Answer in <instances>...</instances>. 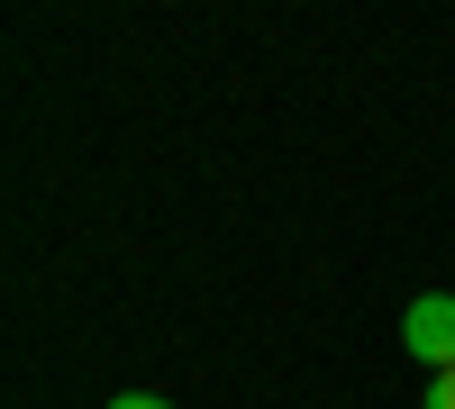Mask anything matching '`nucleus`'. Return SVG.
I'll use <instances>...</instances> for the list:
<instances>
[{"instance_id":"f03ea898","label":"nucleus","mask_w":455,"mask_h":409,"mask_svg":"<svg viewBox=\"0 0 455 409\" xmlns=\"http://www.w3.org/2000/svg\"><path fill=\"white\" fill-rule=\"evenodd\" d=\"M419 409H455V364H446V374H428V391H419Z\"/></svg>"},{"instance_id":"f257e3e1","label":"nucleus","mask_w":455,"mask_h":409,"mask_svg":"<svg viewBox=\"0 0 455 409\" xmlns=\"http://www.w3.org/2000/svg\"><path fill=\"white\" fill-rule=\"evenodd\" d=\"M401 346L428 364V374H446L455 364V291H419V301L401 310Z\"/></svg>"},{"instance_id":"7ed1b4c3","label":"nucleus","mask_w":455,"mask_h":409,"mask_svg":"<svg viewBox=\"0 0 455 409\" xmlns=\"http://www.w3.org/2000/svg\"><path fill=\"white\" fill-rule=\"evenodd\" d=\"M109 409H173V400H156V391H119Z\"/></svg>"}]
</instances>
